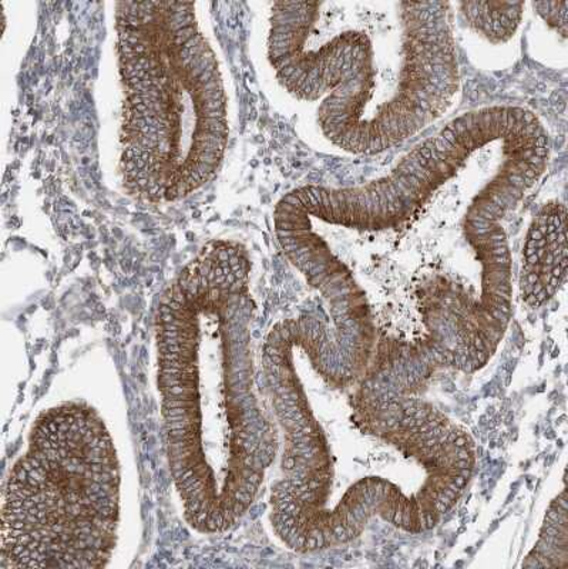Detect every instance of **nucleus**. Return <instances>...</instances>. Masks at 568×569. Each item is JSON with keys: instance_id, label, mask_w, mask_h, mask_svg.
Masks as SVG:
<instances>
[{"instance_id": "nucleus-1", "label": "nucleus", "mask_w": 568, "mask_h": 569, "mask_svg": "<svg viewBox=\"0 0 568 569\" xmlns=\"http://www.w3.org/2000/svg\"><path fill=\"white\" fill-rule=\"evenodd\" d=\"M250 259L207 246L162 295L159 386L170 462L187 520L227 530L256 500L273 455L252 391Z\"/></svg>"}, {"instance_id": "nucleus-2", "label": "nucleus", "mask_w": 568, "mask_h": 569, "mask_svg": "<svg viewBox=\"0 0 568 569\" xmlns=\"http://www.w3.org/2000/svg\"><path fill=\"white\" fill-rule=\"evenodd\" d=\"M116 30L124 184L140 200H180L212 180L226 154L227 98L215 50L192 3H118Z\"/></svg>"}, {"instance_id": "nucleus-3", "label": "nucleus", "mask_w": 568, "mask_h": 569, "mask_svg": "<svg viewBox=\"0 0 568 569\" xmlns=\"http://www.w3.org/2000/svg\"><path fill=\"white\" fill-rule=\"evenodd\" d=\"M119 467L90 406L44 411L4 489L0 568L104 567L118 540Z\"/></svg>"}, {"instance_id": "nucleus-4", "label": "nucleus", "mask_w": 568, "mask_h": 569, "mask_svg": "<svg viewBox=\"0 0 568 569\" xmlns=\"http://www.w3.org/2000/svg\"><path fill=\"white\" fill-rule=\"evenodd\" d=\"M402 69L398 89L359 123L348 152L378 154L413 137L454 104L460 86L451 9L446 2L399 4Z\"/></svg>"}, {"instance_id": "nucleus-5", "label": "nucleus", "mask_w": 568, "mask_h": 569, "mask_svg": "<svg viewBox=\"0 0 568 569\" xmlns=\"http://www.w3.org/2000/svg\"><path fill=\"white\" fill-rule=\"evenodd\" d=\"M268 59L283 89L306 101L325 99L358 71L373 66L372 43L367 34L348 30L327 42H303L298 2L272 7Z\"/></svg>"}, {"instance_id": "nucleus-6", "label": "nucleus", "mask_w": 568, "mask_h": 569, "mask_svg": "<svg viewBox=\"0 0 568 569\" xmlns=\"http://www.w3.org/2000/svg\"><path fill=\"white\" fill-rule=\"evenodd\" d=\"M567 207L546 202L527 231L521 266V298L531 308L550 302L567 279Z\"/></svg>"}, {"instance_id": "nucleus-7", "label": "nucleus", "mask_w": 568, "mask_h": 569, "mask_svg": "<svg viewBox=\"0 0 568 569\" xmlns=\"http://www.w3.org/2000/svg\"><path fill=\"white\" fill-rule=\"evenodd\" d=\"M459 9L466 24L494 44L514 39L525 14L524 2H461Z\"/></svg>"}, {"instance_id": "nucleus-8", "label": "nucleus", "mask_w": 568, "mask_h": 569, "mask_svg": "<svg viewBox=\"0 0 568 569\" xmlns=\"http://www.w3.org/2000/svg\"><path fill=\"white\" fill-rule=\"evenodd\" d=\"M568 517L567 490L552 500L547 511L539 541L527 557L525 567L567 568L568 567Z\"/></svg>"}, {"instance_id": "nucleus-9", "label": "nucleus", "mask_w": 568, "mask_h": 569, "mask_svg": "<svg viewBox=\"0 0 568 569\" xmlns=\"http://www.w3.org/2000/svg\"><path fill=\"white\" fill-rule=\"evenodd\" d=\"M532 8L551 29L566 38L568 2H536Z\"/></svg>"}]
</instances>
